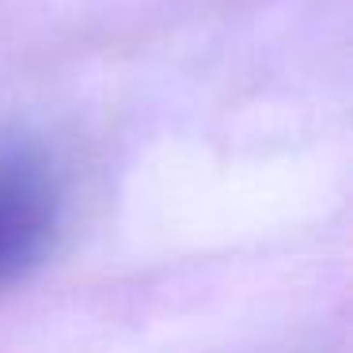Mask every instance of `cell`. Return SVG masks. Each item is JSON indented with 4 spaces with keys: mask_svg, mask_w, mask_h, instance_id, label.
Wrapping results in <instances>:
<instances>
[{
    "mask_svg": "<svg viewBox=\"0 0 353 353\" xmlns=\"http://www.w3.org/2000/svg\"><path fill=\"white\" fill-rule=\"evenodd\" d=\"M65 224V183L54 156L27 137L0 145V289L23 281L54 251Z\"/></svg>",
    "mask_w": 353,
    "mask_h": 353,
    "instance_id": "obj_1",
    "label": "cell"
}]
</instances>
